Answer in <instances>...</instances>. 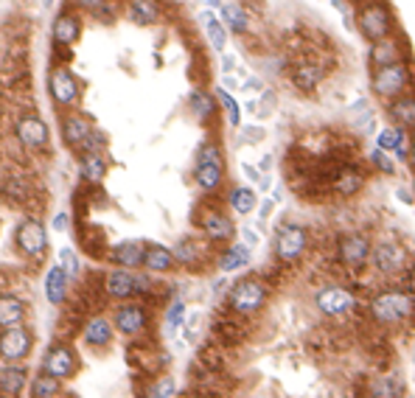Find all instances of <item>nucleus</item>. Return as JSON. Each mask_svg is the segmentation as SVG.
Returning a JSON list of instances; mask_svg holds the SVG:
<instances>
[{
  "label": "nucleus",
  "mask_w": 415,
  "mask_h": 398,
  "mask_svg": "<svg viewBox=\"0 0 415 398\" xmlns=\"http://www.w3.org/2000/svg\"><path fill=\"white\" fill-rule=\"evenodd\" d=\"M367 317L381 328H404L415 320V297L407 286H384L367 300Z\"/></svg>",
  "instance_id": "f257e3e1"
},
{
  "label": "nucleus",
  "mask_w": 415,
  "mask_h": 398,
  "mask_svg": "<svg viewBox=\"0 0 415 398\" xmlns=\"http://www.w3.org/2000/svg\"><path fill=\"white\" fill-rule=\"evenodd\" d=\"M267 300H270V286L256 275L239 278L233 286H228V306L236 314H245V317L259 314L267 306Z\"/></svg>",
  "instance_id": "f03ea898"
},
{
  "label": "nucleus",
  "mask_w": 415,
  "mask_h": 398,
  "mask_svg": "<svg viewBox=\"0 0 415 398\" xmlns=\"http://www.w3.org/2000/svg\"><path fill=\"white\" fill-rule=\"evenodd\" d=\"M309 230L298 222H284L275 228V239H272V250H275V258L286 267L298 264L306 250H309Z\"/></svg>",
  "instance_id": "7ed1b4c3"
},
{
  "label": "nucleus",
  "mask_w": 415,
  "mask_h": 398,
  "mask_svg": "<svg viewBox=\"0 0 415 398\" xmlns=\"http://www.w3.org/2000/svg\"><path fill=\"white\" fill-rule=\"evenodd\" d=\"M409 84H412V73L407 68V62H398V65H390V68H379L373 71L370 76V87L373 93L381 98V101H395L401 96L409 93Z\"/></svg>",
  "instance_id": "20e7f679"
},
{
  "label": "nucleus",
  "mask_w": 415,
  "mask_h": 398,
  "mask_svg": "<svg viewBox=\"0 0 415 398\" xmlns=\"http://www.w3.org/2000/svg\"><path fill=\"white\" fill-rule=\"evenodd\" d=\"M359 306L356 300V292L348 289V286H337V283H326L314 292V309L323 314V317H348L354 309Z\"/></svg>",
  "instance_id": "39448f33"
},
{
  "label": "nucleus",
  "mask_w": 415,
  "mask_h": 398,
  "mask_svg": "<svg viewBox=\"0 0 415 398\" xmlns=\"http://www.w3.org/2000/svg\"><path fill=\"white\" fill-rule=\"evenodd\" d=\"M370 267L384 275V278H393L398 272H404L409 264H407V250L401 242L384 236V239H376L373 242V250H370Z\"/></svg>",
  "instance_id": "423d86ee"
},
{
  "label": "nucleus",
  "mask_w": 415,
  "mask_h": 398,
  "mask_svg": "<svg viewBox=\"0 0 415 398\" xmlns=\"http://www.w3.org/2000/svg\"><path fill=\"white\" fill-rule=\"evenodd\" d=\"M194 179L202 191H217L225 179V165H222V152L214 143H205L196 154V168H194Z\"/></svg>",
  "instance_id": "0eeeda50"
},
{
  "label": "nucleus",
  "mask_w": 415,
  "mask_h": 398,
  "mask_svg": "<svg viewBox=\"0 0 415 398\" xmlns=\"http://www.w3.org/2000/svg\"><path fill=\"white\" fill-rule=\"evenodd\" d=\"M373 242L365 233H342L337 242V261L345 270H362L370 261Z\"/></svg>",
  "instance_id": "6e6552de"
},
{
  "label": "nucleus",
  "mask_w": 415,
  "mask_h": 398,
  "mask_svg": "<svg viewBox=\"0 0 415 398\" xmlns=\"http://www.w3.org/2000/svg\"><path fill=\"white\" fill-rule=\"evenodd\" d=\"M359 31L365 40L379 43V40H387L390 31H393V20H390V12L381 6V3H370L359 12Z\"/></svg>",
  "instance_id": "1a4fd4ad"
},
{
  "label": "nucleus",
  "mask_w": 415,
  "mask_h": 398,
  "mask_svg": "<svg viewBox=\"0 0 415 398\" xmlns=\"http://www.w3.org/2000/svg\"><path fill=\"white\" fill-rule=\"evenodd\" d=\"M143 289H149V281L138 278L132 270H112L104 278V292L112 300H129L132 295H138Z\"/></svg>",
  "instance_id": "9d476101"
},
{
  "label": "nucleus",
  "mask_w": 415,
  "mask_h": 398,
  "mask_svg": "<svg viewBox=\"0 0 415 398\" xmlns=\"http://www.w3.org/2000/svg\"><path fill=\"white\" fill-rule=\"evenodd\" d=\"M112 325L124 337H138L149 325V311L140 303H121L115 309V314H112Z\"/></svg>",
  "instance_id": "9b49d317"
},
{
  "label": "nucleus",
  "mask_w": 415,
  "mask_h": 398,
  "mask_svg": "<svg viewBox=\"0 0 415 398\" xmlns=\"http://www.w3.org/2000/svg\"><path fill=\"white\" fill-rule=\"evenodd\" d=\"M43 373L54 376V378H71L76 373V353L71 345H54L43 362Z\"/></svg>",
  "instance_id": "f8f14e48"
},
{
  "label": "nucleus",
  "mask_w": 415,
  "mask_h": 398,
  "mask_svg": "<svg viewBox=\"0 0 415 398\" xmlns=\"http://www.w3.org/2000/svg\"><path fill=\"white\" fill-rule=\"evenodd\" d=\"M15 242L17 247L26 253V256H40L45 247H48V236H45V228L37 222V219H26L17 233H15Z\"/></svg>",
  "instance_id": "ddd939ff"
},
{
  "label": "nucleus",
  "mask_w": 415,
  "mask_h": 398,
  "mask_svg": "<svg viewBox=\"0 0 415 398\" xmlns=\"http://www.w3.org/2000/svg\"><path fill=\"white\" fill-rule=\"evenodd\" d=\"M31 345H34V339H31V334H29L23 325L9 328L3 337H0V356L9 359V362H15V359H26L29 351H31Z\"/></svg>",
  "instance_id": "4468645a"
},
{
  "label": "nucleus",
  "mask_w": 415,
  "mask_h": 398,
  "mask_svg": "<svg viewBox=\"0 0 415 398\" xmlns=\"http://www.w3.org/2000/svg\"><path fill=\"white\" fill-rule=\"evenodd\" d=\"M199 228H202V233L211 239V242H231L236 236L233 222L222 211H205L202 219H199Z\"/></svg>",
  "instance_id": "2eb2a0df"
},
{
  "label": "nucleus",
  "mask_w": 415,
  "mask_h": 398,
  "mask_svg": "<svg viewBox=\"0 0 415 398\" xmlns=\"http://www.w3.org/2000/svg\"><path fill=\"white\" fill-rule=\"evenodd\" d=\"M48 87H51V96H54V101H57V104H65V107H68V104H73V101L79 98V84H76L73 73H71V71H65V68L51 71Z\"/></svg>",
  "instance_id": "dca6fc26"
},
{
  "label": "nucleus",
  "mask_w": 415,
  "mask_h": 398,
  "mask_svg": "<svg viewBox=\"0 0 415 398\" xmlns=\"http://www.w3.org/2000/svg\"><path fill=\"white\" fill-rule=\"evenodd\" d=\"M62 135H65V143H68V146L87 152V146H90V140H93V135H96V129L90 126L87 118H82V115H68L65 124H62Z\"/></svg>",
  "instance_id": "f3484780"
},
{
  "label": "nucleus",
  "mask_w": 415,
  "mask_h": 398,
  "mask_svg": "<svg viewBox=\"0 0 415 398\" xmlns=\"http://www.w3.org/2000/svg\"><path fill=\"white\" fill-rule=\"evenodd\" d=\"M376 146L381 149V152H387V154H395V157H401V160H409V138H407V129H401V126H387V129H381L379 135H376Z\"/></svg>",
  "instance_id": "a211bd4d"
},
{
  "label": "nucleus",
  "mask_w": 415,
  "mask_h": 398,
  "mask_svg": "<svg viewBox=\"0 0 415 398\" xmlns=\"http://www.w3.org/2000/svg\"><path fill=\"white\" fill-rule=\"evenodd\" d=\"M367 392L370 398H404L407 392V381L401 378V373H381V376H373L370 384H367Z\"/></svg>",
  "instance_id": "6ab92c4d"
},
{
  "label": "nucleus",
  "mask_w": 415,
  "mask_h": 398,
  "mask_svg": "<svg viewBox=\"0 0 415 398\" xmlns=\"http://www.w3.org/2000/svg\"><path fill=\"white\" fill-rule=\"evenodd\" d=\"M143 253H146V244L140 242H118L110 250V258L112 264H118V270H138L143 267Z\"/></svg>",
  "instance_id": "aec40b11"
},
{
  "label": "nucleus",
  "mask_w": 415,
  "mask_h": 398,
  "mask_svg": "<svg viewBox=\"0 0 415 398\" xmlns=\"http://www.w3.org/2000/svg\"><path fill=\"white\" fill-rule=\"evenodd\" d=\"M250 264H253V250H250L247 244H242V242L228 244L225 253L219 256V272H222V275L239 272V270H245V267H250Z\"/></svg>",
  "instance_id": "412c9836"
},
{
  "label": "nucleus",
  "mask_w": 415,
  "mask_h": 398,
  "mask_svg": "<svg viewBox=\"0 0 415 398\" xmlns=\"http://www.w3.org/2000/svg\"><path fill=\"white\" fill-rule=\"evenodd\" d=\"M367 59H370L373 71H379V68H390V65H398V62H404V59H401V45H398V40H393V37L373 43V45H370V54H367Z\"/></svg>",
  "instance_id": "4be33fe9"
},
{
  "label": "nucleus",
  "mask_w": 415,
  "mask_h": 398,
  "mask_svg": "<svg viewBox=\"0 0 415 398\" xmlns=\"http://www.w3.org/2000/svg\"><path fill=\"white\" fill-rule=\"evenodd\" d=\"M115 325L107 320V317H90L87 320V325H85V331H82V339H85V345L87 348H107L110 342H112V331Z\"/></svg>",
  "instance_id": "5701e85b"
},
{
  "label": "nucleus",
  "mask_w": 415,
  "mask_h": 398,
  "mask_svg": "<svg viewBox=\"0 0 415 398\" xmlns=\"http://www.w3.org/2000/svg\"><path fill=\"white\" fill-rule=\"evenodd\" d=\"M387 115L393 118L395 126L415 132V93H407V96L390 101V104H387Z\"/></svg>",
  "instance_id": "b1692460"
},
{
  "label": "nucleus",
  "mask_w": 415,
  "mask_h": 398,
  "mask_svg": "<svg viewBox=\"0 0 415 398\" xmlns=\"http://www.w3.org/2000/svg\"><path fill=\"white\" fill-rule=\"evenodd\" d=\"M331 188H334L340 196H356V193L365 188V174H362L359 168H354V165H345V168H340V171L334 174Z\"/></svg>",
  "instance_id": "393cba45"
},
{
  "label": "nucleus",
  "mask_w": 415,
  "mask_h": 398,
  "mask_svg": "<svg viewBox=\"0 0 415 398\" xmlns=\"http://www.w3.org/2000/svg\"><path fill=\"white\" fill-rule=\"evenodd\" d=\"M174 264H177L174 250H168V247H163V244H146V253H143V267H146L149 272L163 275V272H171V270H174Z\"/></svg>",
  "instance_id": "a878e982"
},
{
  "label": "nucleus",
  "mask_w": 415,
  "mask_h": 398,
  "mask_svg": "<svg viewBox=\"0 0 415 398\" xmlns=\"http://www.w3.org/2000/svg\"><path fill=\"white\" fill-rule=\"evenodd\" d=\"M17 138L23 140V146L29 149H40L48 143V126L40 118H23L17 124Z\"/></svg>",
  "instance_id": "bb28decb"
},
{
  "label": "nucleus",
  "mask_w": 415,
  "mask_h": 398,
  "mask_svg": "<svg viewBox=\"0 0 415 398\" xmlns=\"http://www.w3.org/2000/svg\"><path fill=\"white\" fill-rule=\"evenodd\" d=\"M68 272L57 264V267H51L48 270V275H45V297H48V303H54V306H62L65 303V297H68Z\"/></svg>",
  "instance_id": "cd10ccee"
},
{
  "label": "nucleus",
  "mask_w": 415,
  "mask_h": 398,
  "mask_svg": "<svg viewBox=\"0 0 415 398\" xmlns=\"http://www.w3.org/2000/svg\"><path fill=\"white\" fill-rule=\"evenodd\" d=\"M320 79H323V68H320L314 59H300V62H295V68H292V82H295V87L312 90V87H317Z\"/></svg>",
  "instance_id": "c85d7f7f"
},
{
  "label": "nucleus",
  "mask_w": 415,
  "mask_h": 398,
  "mask_svg": "<svg viewBox=\"0 0 415 398\" xmlns=\"http://www.w3.org/2000/svg\"><path fill=\"white\" fill-rule=\"evenodd\" d=\"M26 317V303L15 295H0V325L3 328H17Z\"/></svg>",
  "instance_id": "c756f323"
},
{
  "label": "nucleus",
  "mask_w": 415,
  "mask_h": 398,
  "mask_svg": "<svg viewBox=\"0 0 415 398\" xmlns=\"http://www.w3.org/2000/svg\"><path fill=\"white\" fill-rule=\"evenodd\" d=\"M29 381V373L26 367H17V364H9V367H0V392L3 395H20L23 387Z\"/></svg>",
  "instance_id": "7c9ffc66"
},
{
  "label": "nucleus",
  "mask_w": 415,
  "mask_h": 398,
  "mask_svg": "<svg viewBox=\"0 0 415 398\" xmlns=\"http://www.w3.org/2000/svg\"><path fill=\"white\" fill-rule=\"evenodd\" d=\"M79 171L87 182H101L104 174H107V163L101 157V152H85L82 160H79Z\"/></svg>",
  "instance_id": "2f4dec72"
},
{
  "label": "nucleus",
  "mask_w": 415,
  "mask_h": 398,
  "mask_svg": "<svg viewBox=\"0 0 415 398\" xmlns=\"http://www.w3.org/2000/svg\"><path fill=\"white\" fill-rule=\"evenodd\" d=\"M79 31H82V26H79V20H76L73 15H62V17H57V23H54V40H57V45H71V43H76V40H79Z\"/></svg>",
  "instance_id": "473e14b6"
},
{
  "label": "nucleus",
  "mask_w": 415,
  "mask_h": 398,
  "mask_svg": "<svg viewBox=\"0 0 415 398\" xmlns=\"http://www.w3.org/2000/svg\"><path fill=\"white\" fill-rule=\"evenodd\" d=\"M256 202H259V196H256V191H253V188H247V185H236V188L231 191V208H233L239 216L253 214Z\"/></svg>",
  "instance_id": "72a5a7b5"
},
{
  "label": "nucleus",
  "mask_w": 415,
  "mask_h": 398,
  "mask_svg": "<svg viewBox=\"0 0 415 398\" xmlns=\"http://www.w3.org/2000/svg\"><path fill=\"white\" fill-rule=\"evenodd\" d=\"M188 104H191V112L199 118V121H208L214 112H217V101H214V96L211 93H205V90H194L191 93V98H188Z\"/></svg>",
  "instance_id": "f704fd0d"
},
{
  "label": "nucleus",
  "mask_w": 415,
  "mask_h": 398,
  "mask_svg": "<svg viewBox=\"0 0 415 398\" xmlns=\"http://www.w3.org/2000/svg\"><path fill=\"white\" fill-rule=\"evenodd\" d=\"M129 17H132L135 23H140V26H149V23H154V20L160 17V9H157L154 0H132Z\"/></svg>",
  "instance_id": "c9c22d12"
},
{
  "label": "nucleus",
  "mask_w": 415,
  "mask_h": 398,
  "mask_svg": "<svg viewBox=\"0 0 415 398\" xmlns=\"http://www.w3.org/2000/svg\"><path fill=\"white\" fill-rule=\"evenodd\" d=\"M202 23H205V34H208V40H211V45H214L217 51H225V45H228V31H225V26H222L211 12L202 15Z\"/></svg>",
  "instance_id": "e433bc0d"
},
{
  "label": "nucleus",
  "mask_w": 415,
  "mask_h": 398,
  "mask_svg": "<svg viewBox=\"0 0 415 398\" xmlns=\"http://www.w3.org/2000/svg\"><path fill=\"white\" fill-rule=\"evenodd\" d=\"M59 390H62L59 378H54V376H48V373H43V376H37V378L31 381V398H57Z\"/></svg>",
  "instance_id": "4c0bfd02"
},
{
  "label": "nucleus",
  "mask_w": 415,
  "mask_h": 398,
  "mask_svg": "<svg viewBox=\"0 0 415 398\" xmlns=\"http://www.w3.org/2000/svg\"><path fill=\"white\" fill-rule=\"evenodd\" d=\"M177 384L171 376H157L149 387H146V398H174Z\"/></svg>",
  "instance_id": "58836bf2"
},
{
  "label": "nucleus",
  "mask_w": 415,
  "mask_h": 398,
  "mask_svg": "<svg viewBox=\"0 0 415 398\" xmlns=\"http://www.w3.org/2000/svg\"><path fill=\"white\" fill-rule=\"evenodd\" d=\"M222 17H225V26H228V29H233V31H239V34L247 29L245 9H242V6H236V3H228V6H222Z\"/></svg>",
  "instance_id": "ea45409f"
},
{
  "label": "nucleus",
  "mask_w": 415,
  "mask_h": 398,
  "mask_svg": "<svg viewBox=\"0 0 415 398\" xmlns=\"http://www.w3.org/2000/svg\"><path fill=\"white\" fill-rule=\"evenodd\" d=\"M182 323H185V303L182 300H171L168 309H166V334H174Z\"/></svg>",
  "instance_id": "a19ab883"
},
{
  "label": "nucleus",
  "mask_w": 415,
  "mask_h": 398,
  "mask_svg": "<svg viewBox=\"0 0 415 398\" xmlns=\"http://www.w3.org/2000/svg\"><path fill=\"white\" fill-rule=\"evenodd\" d=\"M367 160H370V165H373V168H376L379 174H395V163H393V154L381 152L379 146L367 152Z\"/></svg>",
  "instance_id": "79ce46f5"
},
{
  "label": "nucleus",
  "mask_w": 415,
  "mask_h": 398,
  "mask_svg": "<svg viewBox=\"0 0 415 398\" xmlns=\"http://www.w3.org/2000/svg\"><path fill=\"white\" fill-rule=\"evenodd\" d=\"M196 256H199V250H196V242H191V239H182V242H177V247H174V258H177V264H185V267H191V264L196 261Z\"/></svg>",
  "instance_id": "37998d69"
},
{
  "label": "nucleus",
  "mask_w": 415,
  "mask_h": 398,
  "mask_svg": "<svg viewBox=\"0 0 415 398\" xmlns=\"http://www.w3.org/2000/svg\"><path fill=\"white\" fill-rule=\"evenodd\" d=\"M217 98L222 101V107H225V112H228V121H231V126H239V124H242V110H239L236 98H233L228 90H217Z\"/></svg>",
  "instance_id": "c03bdc74"
},
{
  "label": "nucleus",
  "mask_w": 415,
  "mask_h": 398,
  "mask_svg": "<svg viewBox=\"0 0 415 398\" xmlns=\"http://www.w3.org/2000/svg\"><path fill=\"white\" fill-rule=\"evenodd\" d=\"M59 267L68 272V278H76V275H79V270H82L79 256H76L71 247H62V250H59Z\"/></svg>",
  "instance_id": "a18cd8bd"
},
{
  "label": "nucleus",
  "mask_w": 415,
  "mask_h": 398,
  "mask_svg": "<svg viewBox=\"0 0 415 398\" xmlns=\"http://www.w3.org/2000/svg\"><path fill=\"white\" fill-rule=\"evenodd\" d=\"M259 242H261V236L253 228H242V244H247L253 250V247H259Z\"/></svg>",
  "instance_id": "49530a36"
},
{
  "label": "nucleus",
  "mask_w": 415,
  "mask_h": 398,
  "mask_svg": "<svg viewBox=\"0 0 415 398\" xmlns=\"http://www.w3.org/2000/svg\"><path fill=\"white\" fill-rule=\"evenodd\" d=\"M272 211H275V202H272V199H264L261 208H259V216H261V219H270Z\"/></svg>",
  "instance_id": "de8ad7c7"
},
{
  "label": "nucleus",
  "mask_w": 415,
  "mask_h": 398,
  "mask_svg": "<svg viewBox=\"0 0 415 398\" xmlns=\"http://www.w3.org/2000/svg\"><path fill=\"white\" fill-rule=\"evenodd\" d=\"M79 3H82L85 9H90V12H101V9L107 6V0H79Z\"/></svg>",
  "instance_id": "09e8293b"
},
{
  "label": "nucleus",
  "mask_w": 415,
  "mask_h": 398,
  "mask_svg": "<svg viewBox=\"0 0 415 398\" xmlns=\"http://www.w3.org/2000/svg\"><path fill=\"white\" fill-rule=\"evenodd\" d=\"M242 168H245V174H247V177H250L253 182H259V185H261V179H264V177H261V171H259L256 165H250V163H245Z\"/></svg>",
  "instance_id": "8fccbe9b"
},
{
  "label": "nucleus",
  "mask_w": 415,
  "mask_h": 398,
  "mask_svg": "<svg viewBox=\"0 0 415 398\" xmlns=\"http://www.w3.org/2000/svg\"><path fill=\"white\" fill-rule=\"evenodd\" d=\"M253 132H245V140H250V143H256V140H261L264 138V129H259V126H250Z\"/></svg>",
  "instance_id": "3c124183"
},
{
  "label": "nucleus",
  "mask_w": 415,
  "mask_h": 398,
  "mask_svg": "<svg viewBox=\"0 0 415 398\" xmlns=\"http://www.w3.org/2000/svg\"><path fill=\"white\" fill-rule=\"evenodd\" d=\"M65 228H68V214H59V216L54 219V230H59V233H62Z\"/></svg>",
  "instance_id": "603ef678"
},
{
  "label": "nucleus",
  "mask_w": 415,
  "mask_h": 398,
  "mask_svg": "<svg viewBox=\"0 0 415 398\" xmlns=\"http://www.w3.org/2000/svg\"><path fill=\"white\" fill-rule=\"evenodd\" d=\"M398 199H401L404 205H415V199L409 196V191H407V188H398Z\"/></svg>",
  "instance_id": "864d4df0"
},
{
  "label": "nucleus",
  "mask_w": 415,
  "mask_h": 398,
  "mask_svg": "<svg viewBox=\"0 0 415 398\" xmlns=\"http://www.w3.org/2000/svg\"><path fill=\"white\" fill-rule=\"evenodd\" d=\"M407 289H409L412 297H415V267H409V272H407Z\"/></svg>",
  "instance_id": "5fc2aeb1"
},
{
  "label": "nucleus",
  "mask_w": 415,
  "mask_h": 398,
  "mask_svg": "<svg viewBox=\"0 0 415 398\" xmlns=\"http://www.w3.org/2000/svg\"><path fill=\"white\" fill-rule=\"evenodd\" d=\"M222 68H225V73H231V71L236 68V59H233V57H225V62H222Z\"/></svg>",
  "instance_id": "6e6d98bb"
},
{
  "label": "nucleus",
  "mask_w": 415,
  "mask_h": 398,
  "mask_svg": "<svg viewBox=\"0 0 415 398\" xmlns=\"http://www.w3.org/2000/svg\"><path fill=\"white\" fill-rule=\"evenodd\" d=\"M409 165H412V171H415V135H412V140H409Z\"/></svg>",
  "instance_id": "4d7b16f0"
},
{
  "label": "nucleus",
  "mask_w": 415,
  "mask_h": 398,
  "mask_svg": "<svg viewBox=\"0 0 415 398\" xmlns=\"http://www.w3.org/2000/svg\"><path fill=\"white\" fill-rule=\"evenodd\" d=\"M272 202H275V205H278V202H281V185H278V188H275V191H272Z\"/></svg>",
  "instance_id": "13d9d810"
},
{
  "label": "nucleus",
  "mask_w": 415,
  "mask_h": 398,
  "mask_svg": "<svg viewBox=\"0 0 415 398\" xmlns=\"http://www.w3.org/2000/svg\"><path fill=\"white\" fill-rule=\"evenodd\" d=\"M205 3H208V6H219V3H222V0H205Z\"/></svg>",
  "instance_id": "bf43d9fd"
},
{
  "label": "nucleus",
  "mask_w": 415,
  "mask_h": 398,
  "mask_svg": "<svg viewBox=\"0 0 415 398\" xmlns=\"http://www.w3.org/2000/svg\"><path fill=\"white\" fill-rule=\"evenodd\" d=\"M51 3H54V0H45V6H51Z\"/></svg>",
  "instance_id": "052dcab7"
},
{
  "label": "nucleus",
  "mask_w": 415,
  "mask_h": 398,
  "mask_svg": "<svg viewBox=\"0 0 415 398\" xmlns=\"http://www.w3.org/2000/svg\"><path fill=\"white\" fill-rule=\"evenodd\" d=\"M188 398H202V395H188Z\"/></svg>",
  "instance_id": "680f3d73"
}]
</instances>
